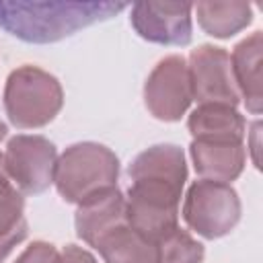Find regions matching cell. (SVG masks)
Listing matches in <instances>:
<instances>
[{
  "label": "cell",
  "instance_id": "8992f818",
  "mask_svg": "<svg viewBox=\"0 0 263 263\" xmlns=\"http://www.w3.org/2000/svg\"><path fill=\"white\" fill-rule=\"evenodd\" d=\"M58 150L53 142L37 134H16L2 152L4 177L25 195H37L53 185Z\"/></svg>",
  "mask_w": 263,
  "mask_h": 263
},
{
  "label": "cell",
  "instance_id": "d6986e66",
  "mask_svg": "<svg viewBox=\"0 0 263 263\" xmlns=\"http://www.w3.org/2000/svg\"><path fill=\"white\" fill-rule=\"evenodd\" d=\"M58 263H99L86 249L78 247V245H66L60 251V259Z\"/></svg>",
  "mask_w": 263,
  "mask_h": 263
},
{
  "label": "cell",
  "instance_id": "277c9868",
  "mask_svg": "<svg viewBox=\"0 0 263 263\" xmlns=\"http://www.w3.org/2000/svg\"><path fill=\"white\" fill-rule=\"evenodd\" d=\"M117 181L119 158L103 144L78 142L58 156L53 185L68 203H80L101 189L117 187Z\"/></svg>",
  "mask_w": 263,
  "mask_h": 263
},
{
  "label": "cell",
  "instance_id": "4fadbf2b",
  "mask_svg": "<svg viewBox=\"0 0 263 263\" xmlns=\"http://www.w3.org/2000/svg\"><path fill=\"white\" fill-rule=\"evenodd\" d=\"M187 129L193 140L245 142L247 121L228 105H197L187 117Z\"/></svg>",
  "mask_w": 263,
  "mask_h": 263
},
{
  "label": "cell",
  "instance_id": "9a60e30c",
  "mask_svg": "<svg viewBox=\"0 0 263 263\" xmlns=\"http://www.w3.org/2000/svg\"><path fill=\"white\" fill-rule=\"evenodd\" d=\"M27 238L25 197L23 193L0 173V263Z\"/></svg>",
  "mask_w": 263,
  "mask_h": 263
},
{
  "label": "cell",
  "instance_id": "5b68a950",
  "mask_svg": "<svg viewBox=\"0 0 263 263\" xmlns=\"http://www.w3.org/2000/svg\"><path fill=\"white\" fill-rule=\"evenodd\" d=\"M242 205L236 189L230 183L197 179L189 185L181 216L189 230L216 240L230 234L240 222Z\"/></svg>",
  "mask_w": 263,
  "mask_h": 263
},
{
  "label": "cell",
  "instance_id": "7c38bea8",
  "mask_svg": "<svg viewBox=\"0 0 263 263\" xmlns=\"http://www.w3.org/2000/svg\"><path fill=\"white\" fill-rule=\"evenodd\" d=\"M261 53H263V33L253 31L249 37H245L234 45L230 55L232 76H234L238 95L251 115H259L263 107Z\"/></svg>",
  "mask_w": 263,
  "mask_h": 263
},
{
  "label": "cell",
  "instance_id": "e0dca14e",
  "mask_svg": "<svg viewBox=\"0 0 263 263\" xmlns=\"http://www.w3.org/2000/svg\"><path fill=\"white\" fill-rule=\"evenodd\" d=\"M156 263H201L205 249L187 230L175 226L171 232L154 240Z\"/></svg>",
  "mask_w": 263,
  "mask_h": 263
},
{
  "label": "cell",
  "instance_id": "5bb4252c",
  "mask_svg": "<svg viewBox=\"0 0 263 263\" xmlns=\"http://www.w3.org/2000/svg\"><path fill=\"white\" fill-rule=\"evenodd\" d=\"M197 25L216 39H230L253 21L249 2H197L193 4Z\"/></svg>",
  "mask_w": 263,
  "mask_h": 263
},
{
  "label": "cell",
  "instance_id": "ac0fdd59",
  "mask_svg": "<svg viewBox=\"0 0 263 263\" xmlns=\"http://www.w3.org/2000/svg\"><path fill=\"white\" fill-rule=\"evenodd\" d=\"M58 259L60 251L51 242L35 240L14 259V263H58Z\"/></svg>",
  "mask_w": 263,
  "mask_h": 263
},
{
  "label": "cell",
  "instance_id": "52a82bcc",
  "mask_svg": "<svg viewBox=\"0 0 263 263\" xmlns=\"http://www.w3.org/2000/svg\"><path fill=\"white\" fill-rule=\"evenodd\" d=\"M187 62L191 97L197 105H228L236 107L240 95L232 76L230 53L218 45H197L191 49Z\"/></svg>",
  "mask_w": 263,
  "mask_h": 263
},
{
  "label": "cell",
  "instance_id": "6da1fadb",
  "mask_svg": "<svg viewBox=\"0 0 263 263\" xmlns=\"http://www.w3.org/2000/svg\"><path fill=\"white\" fill-rule=\"evenodd\" d=\"M125 195L127 224L148 240L179 226V203L187 181V160L177 144H154L140 152L129 168Z\"/></svg>",
  "mask_w": 263,
  "mask_h": 263
},
{
  "label": "cell",
  "instance_id": "8fae6325",
  "mask_svg": "<svg viewBox=\"0 0 263 263\" xmlns=\"http://www.w3.org/2000/svg\"><path fill=\"white\" fill-rule=\"evenodd\" d=\"M189 156L195 173L201 179L230 183L240 177L247 164L245 142H214L191 140Z\"/></svg>",
  "mask_w": 263,
  "mask_h": 263
},
{
  "label": "cell",
  "instance_id": "44dd1931",
  "mask_svg": "<svg viewBox=\"0 0 263 263\" xmlns=\"http://www.w3.org/2000/svg\"><path fill=\"white\" fill-rule=\"evenodd\" d=\"M6 134H8V127L4 121H0V142L6 138ZM0 173H2V152H0Z\"/></svg>",
  "mask_w": 263,
  "mask_h": 263
},
{
  "label": "cell",
  "instance_id": "ffe728a7",
  "mask_svg": "<svg viewBox=\"0 0 263 263\" xmlns=\"http://www.w3.org/2000/svg\"><path fill=\"white\" fill-rule=\"evenodd\" d=\"M259 127H261V123H259V121H255V123L251 125V132H247V134L251 136V146H247V148H251V150H253V162H255V166H259V156H257V150H259V142H257Z\"/></svg>",
  "mask_w": 263,
  "mask_h": 263
},
{
  "label": "cell",
  "instance_id": "2e32d148",
  "mask_svg": "<svg viewBox=\"0 0 263 263\" xmlns=\"http://www.w3.org/2000/svg\"><path fill=\"white\" fill-rule=\"evenodd\" d=\"M105 263H156V247L129 224L109 234L95 249Z\"/></svg>",
  "mask_w": 263,
  "mask_h": 263
},
{
  "label": "cell",
  "instance_id": "30bf717a",
  "mask_svg": "<svg viewBox=\"0 0 263 263\" xmlns=\"http://www.w3.org/2000/svg\"><path fill=\"white\" fill-rule=\"evenodd\" d=\"M76 205V234L92 249H97L99 242H103L115 230L127 226L125 195L119 191V187L101 189Z\"/></svg>",
  "mask_w": 263,
  "mask_h": 263
},
{
  "label": "cell",
  "instance_id": "7a4b0ae2",
  "mask_svg": "<svg viewBox=\"0 0 263 263\" xmlns=\"http://www.w3.org/2000/svg\"><path fill=\"white\" fill-rule=\"evenodd\" d=\"M125 8V2H0V29L27 43H55Z\"/></svg>",
  "mask_w": 263,
  "mask_h": 263
},
{
  "label": "cell",
  "instance_id": "9c48e42d",
  "mask_svg": "<svg viewBox=\"0 0 263 263\" xmlns=\"http://www.w3.org/2000/svg\"><path fill=\"white\" fill-rule=\"evenodd\" d=\"M134 31L158 45H189L193 37V4L189 2H136L129 6Z\"/></svg>",
  "mask_w": 263,
  "mask_h": 263
},
{
  "label": "cell",
  "instance_id": "ba28073f",
  "mask_svg": "<svg viewBox=\"0 0 263 263\" xmlns=\"http://www.w3.org/2000/svg\"><path fill=\"white\" fill-rule=\"evenodd\" d=\"M191 82L183 55L162 58L146 78L144 105L154 119L179 121L191 105Z\"/></svg>",
  "mask_w": 263,
  "mask_h": 263
},
{
  "label": "cell",
  "instance_id": "3957f363",
  "mask_svg": "<svg viewBox=\"0 0 263 263\" xmlns=\"http://www.w3.org/2000/svg\"><path fill=\"white\" fill-rule=\"evenodd\" d=\"M2 103L14 127L37 129L55 119L64 105V90L53 74L25 64L8 74Z\"/></svg>",
  "mask_w": 263,
  "mask_h": 263
}]
</instances>
